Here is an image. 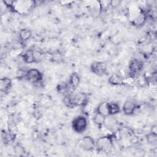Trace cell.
<instances>
[{
	"label": "cell",
	"instance_id": "obj_25",
	"mask_svg": "<svg viewBox=\"0 0 157 157\" xmlns=\"http://www.w3.org/2000/svg\"><path fill=\"white\" fill-rule=\"evenodd\" d=\"M122 2L120 0H112L110 1V6L113 8H115L118 7Z\"/></svg>",
	"mask_w": 157,
	"mask_h": 157
},
{
	"label": "cell",
	"instance_id": "obj_11",
	"mask_svg": "<svg viewBox=\"0 0 157 157\" xmlns=\"http://www.w3.org/2000/svg\"><path fill=\"white\" fill-rule=\"evenodd\" d=\"M103 126H104L107 129L112 131L113 133H115L118 131V123L117 120L113 117L112 115H109L105 117Z\"/></svg>",
	"mask_w": 157,
	"mask_h": 157
},
{
	"label": "cell",
	"instance_id": "obj_14",
	"mask_svg": "<svg viewBox=\"0 0 157 157\" xmlns=\"http://www.w3.org/2000/svg\"><path fill=\"white\" fill-rule=\"evenodd\" d=\"M12 86V82L11 79L8 77H2L0 80V91L1 97L3 94H7L9 93Z\"/></svg>",
	"mask_w": 157,
	"mask_h": 157
},
{
	"label": "cell",
	"instance_id": "obj_23",
	"mask_svg": "<svg viewBox=\"0 0 157 157\" xmlns=\"http://www.w3.org/2000/svg\"><path fill=\"white\" fill-rule=\"evenodd\" d=\"M147 142L151 145H156L157 142V133L150 132L147 135Z\"/></svg>",
	"mask_w": 157,
	"mask_h": 157
},
{
	"label": "cell",
	"instance_id": "obj_20",
	"mask_svg": "<svg viewBox=\"0 0 157 157\" xmlns=\"http://www.w3.org/2000/svg\"><path fill=\"white\" fill-rule=\"evenodd\" d=\"M71 90L69 83H66L64 82L58 83V84L56 86V90L59 93L61 94H66L67 93H71L69 91V90Z\"/></svg>",
	"mask_w": 157,
	"mask_h": 157
},
{
	"label": "cell",
	"instance_id": "obj_17",
	"mask_svg": "<svg viewBox=\"0 0 157 157\" xmlns=\"http://www.w3.org/2000/svg\"><path fill=\"white\" fill-rule=\"evenodd\" d=\"M96 112L103 115L106 117L109 115V109H108V102H101L96 109Z\"/></svg>",
	"mask_w": 157,
	"mask_h": 157
},
{
	"label": "cell",
	"instance_id": "obj_24",
	"mask_svg": "<svg viewBox=\"0 0 157 157\" xmlns=\"http://www.w3.org/2000/svg\"><path fill=\"white\" fill-rule=\"evenodd\" d=\"M14 153L17 156H23L25 153V150L23 147L20 144H16L13 148Z\"/></svg>",
	"mask_w": 157,
	"mask_h": 157
},
{
	"label": "cell",
	"instance_id": "obj_2",
	"mask_svg": "<svg viewBox=\"0 0 157 157\" xmlns=\"http://www.w3.org/2000/svg\"><path fill=\"white\" fill-rule=\"evenodd\" d=\"M147 12L139 5L132 4L129 7L130 22L136 27L143 26L147 21Z\"/></svg>",
	"mask_w": 157,
	"mask_h": 157
},
{
	"label": "cell",
	"instance_id": "obj_9",
	"mask_svg": "<svg viewBox=\"0 0 157 157\" xmlns=\"http://www.w3.org/2000/svg\"><path fill=\"white\" fill-rule=\"evenodd\" d=\"M78 146L84 151H91L95 149L96 141L91 136H86L80 140Z\"/></svg>",
	"mask_w": 157,
	"mask_h": 157
},
{
	"label": "cell",
	"instance_id": "obj_4",
	"mask_svg": "<svg viewBox=\"0 0 157 157\" xmlns=\"http://www.w3.org/2000/svg\"><path fill=\"white\" fill-rule=\"evenodd\" d=\"M114 134H107L98 138L96 141L95 149L99 152H110L113 147Z\"/></svg>",
	"mask_w": 157,
	"mask_h": 157
},
{
	"label": "cell",
	"instance_id": "obj_15",
	"mask_svg": "<svg viewBox=\"0 0 157 157\" xmlns=\"http://www.w3.org/2000/svg\"><path fill=\"white\" fill-rule=\"evenodd\" d=\"M80 82V78L77 72H72L69 78L68 83L72 91H74L79 85Z\"/></svg>",
	"mask_w": 157,
	"mask_h": 157
},
{
	"label": "cell",
	"instance_id": "obj_19",
	"mask_svg": "<svg viewBox=\"0 0 157 157\" xmlns=\"http://www.w3.org/2000/svg\"><path fill=\"white\" fill-rule=\"evenodd\" d=\"M1 137H2V140L3 142L5 144H9L10 142H13L15 140V135L12 134L9 131H2L1 133Z\"/></svg>",
	"mask_w": 157,
	"mask_h": 157
},
{
	"label": "cell",
	"instance_id": "obj_22",
	"mask_svg": "<svg viewBox=\"0 0 157 157\" xmlns=\"http://www.w3.org/2000/svg\"><path fill=\"white\" fill-rule=\"evenodd\" d=\"M32 36V32L27 28L21 29L19 31V38L22 41L28 40Z\"/></svg>",
	"mask_w": 157,
	"mask_h": 157
},
{
	"label": "cell",
	"instance_id": "obj_16",
	"mask_svg": "<svg viewBox=\"0 0 157 157\" xmlns=\"http://www.w3.org/2000/svg\"><path fill=\"white\" fill-rule=\"evenodd\" d=\"M22 59L26 63H36L34 52L33 48H29L27 50L23 55Z\"/></svg>",
	"mask_w": 157,
	"mask_h": 157
},
{
	"label": "cell",
	"instance_id": "obj_10",
	"mask_svg": "<svg viewBox=\"0 0 157 157\" xmlns=\"http://www.w3.org/2000/svg\"><path fill=\"white\" fill-rule=\"evenodd\" d=\"M140 109V105L136 102L128 100L126 101L122 107V111L126 115H132L137 113Z\"/></svg>",
	"mask_w": 157,
	"mask_h": 157
},
{
	"label": "cell",
	"instance_id": "obj_5",
	"mask_svg": "<svg viewBox=\"0 0 157 157\" xmlns=\"http://www.w3.org/2000/svg\"><path fill=\"white\" fill-rule=\"evenodd\" d=\"M88 124L87 118L83 115H79L74 118L71 122V126L74 132L81 134L86 129Z\"/></svg>",
	"mask_w": 157,
	"mask_h": 157
},
{
	"label": "cell",
	"instance_id": "obj_26",
	"mask_svg": "<svg viewBox=\"0 0 157 157\" xmlns=\"http://www.w3.org/2000/svg\"><path fill=\"white\" fill-rule=\"evenodd\" d=\"M74 1H60L59 3H61L62 5H67V4H69L70 3L73 2Z\"/></svg>",
	"mask_w": 157,
	"mask_h": 157
},
{
	"label": "cell",
	"instance_id": "obj_13",
	"mask_svg": "<svg viewBox=\"0 0 157 157\" xmlns=\"http://www.w3.org/2000/svg\"><path fill=\"white\" fill-rule=\"evenodd\" d=\"M88 10L90 15L94 17L99 15L102 10L100 1H96L91 2V3L88 6Z\"/></svg>",
	"mask_w": 157,
	"mask_h": 157
},
{
	"label": "cell",
	"instance_id": "obj_12",
	"mask_svg": "<svg viewBox=\"0 0 157 157\" xmlns=\"http://www.w3.org/2000/svg\"><path fill=\"white\" fill-rule=\"evenodd\" d=\"M108 83L113 86L124 85L128 84V79L124 78L121 75L118 74H112L107 80Z\"/></svg>",
	"mask_w": 157,
	"mask_h": 157
},
{
	"label": "cell",
	"instance_id": "obj_1",
	"mask_svg": "<svg viewBox=\"0 0 157 157\" xmlns=\"http://www.w3.org/2000/svg\"><path fill=\"white\" fill-rule=\"evenodd\" d=\"M88 102V97L86 93L84 92H79L74 94L72 92L67 93L64 95L63 103L70 109L76 107H85Z\"/></svg>",
	"mask_w": 157,
	"mask_h": 157
},
{
	"label": "cell",
	"instance_id": "obj_3",
	"mask_svg": "<svg viewBox=\"0 0 157 157\" xmlns=\"http://www.w3.org/2000/svg\"><path fill=\"white\" fill-rule=\"evenodd\" d=\"M36 6V2L32 0L13 1L12 6L9 10L12 12L21 15L29 13Z\"/></svg>",
	"mask_w": 157,
	"mask_h": 157
},
{
	"label": "cell",
	"instance_id": "obj_8",
	"mask_svg": "<svg viewBox=\"0 0 157 157\" xmlns=\"http://www.w3.org/2000/svg\"><path fill=\"white\" fill-rule=\"evenodd\" d=\"M90 70L98 76H104L108 73L107 64L102 61H93L90 65Z\"/></svg>",
	"mask_w": 157,
	"mask_h": 157
},
{
	"label": "cell",
	"instance_id": "obj_7",
	"mask_svg": "<svg viewBox=\"0 0 157 157\" xmlns=\"http://www.w3.org/2000/svg\"><path fill=\"white\" fill-rule=\"evenodd\" d=\"M144 67V62L137 58L132 59L128 65L129 73L130 74V77L134 78L137 76L143 69Z\"/></svg>",
	"mask_w": 157,
	"mask_h": 157
},
{
	"label": "cell",
	"instance_id": "obj_6",
	"mask_svg": "<svg viewBox=\"0 0 157 157\" xmlns=\"http://www.w3.org/2000/svg\"><path fill=\"white\" fill-rule=\"evenodd\" d=\"M25 78L31 83L39 84L42 82L43 74L37 69L32 68L25 72Z\"/></svg>",
	"mask_w": 157,
	"mask_h": 157
},
{
	"label": "cell",
	"instance_id": "obj_18",
	"mask_svg": "<svg viewBox=\"0 0 157 157\" xmlns=\"http://www.w3.org/2000/svg\"><path fill=\"white\" fill-rule=\"evenodd\" d=\"M108 109L109 115H115L116 114L119 113L121 112V108L120 105L114 102H108Z\"/></svg>",
	"mask_w": 157,
	"mask_h": 157
},
{
	"label": "cell",
	"instance_id": "obj_21",
	"mask_svg": "<svg viewBox=\"0 0 157 157\" xmlns=\"http://www.w3.org/2000/svg\"><path fill=\"white\" fill-rule=\"evenodd\" d=\"M105 117L103 115L96 112L93 117V123L99 128H102L104 126V123Z\"/></svg>",
	"mask_w": 157,
	"mask_h": 157
}]
</instances>
